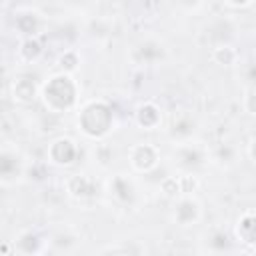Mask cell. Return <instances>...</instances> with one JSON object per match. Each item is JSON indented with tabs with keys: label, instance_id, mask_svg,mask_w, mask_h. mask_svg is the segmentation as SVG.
<instances>
[{
	"label": "cell",
	"instance_id": "obj_25",
	"mask_svg": "<svg viewBox=\"0 0 256 256\" xmlns=\"http://www.w3.org/2000/svg\"><path fill=\"white\" fill-rule=\"evenodd\" d=\"M200 0H178V4H182V6H196Z\"/></svg>",
	"mask_w": 256,
	"mask_h": 256
},
{
	"label": "cell",
	"instance_id": "obj_22",
	"mask_svg": "<svg viewBox=\"0 0 256 256\" xmlns=\"http://www.w3.org/2000/svg\"><path fill=\"white\" fill-rule=\"evenodd\" d=\"M246 78H248L250 84L256 86V62H252V64L248 66V70H246Z\"/></svg>",
	"mask_w": 256,
	"mask_h": 256
},
{
	"label": "cell",
	"instance_id": "obj_10",
	"mask_svg": "<svg viewBox=\"0 0 256 256\" xmlns=\"http://www.w3.org/2000/svg\"><path fill=\"white\" fill-rule=\"evenodd\" d=\"M68 192L72 198L86 200V198H92L96 194V184L88 174H74L68 180Z\"/></svg>",
	"mask_w": 256,
	"mask_h": 256
},
{
	"label": "cell",
	"instance_id": "obj_6",
	"mask_svg": "<svg viewBox=\"0 0 256 256\" xmlns=\"http://www.w3.org/2000/svg\"><path fill=\"white\" fill-rule=\"evenodd\" d=\"M24 172V166H22V158L16 154V152H10L8 148L2 150L0 154V180L2 184H10L14 180H18Z\"/></svg>",
	"mask_w": 256,
	"mask_h": 256
},
{
	"label": "cell",
	"instance_id": "obj_20",
	"mask_svg": "<svg viewBox=\"0 0 256 256\" xmlns=\"http://www.w3.org/2000/svg\"><path fill=\"white\" fill-rule=\"evenodd\" d=\"M244 108L250 114H256V90H250L244 98Z\"/></svg>",
	"mask_w": 256,
	"mask_h": 256
},
{
	"label": "cell",
	"instance_id": "obj_12",
	"mask_svg": "<svg viewBox=\"0 0 256 256\" xmlns=\"http://www.w3.org/2000/svg\"><path fill=\"white\" fill-rule=\"evenodd\" d=\"M136 122L144 128V130H154L158 124H160V110L152 104V102H146L138 108L136 112Z\"/></svg>",
	"mask_w": 256,
	"mask_h": 256
},
{
	"label": "cell",
	"instance_id": "obj_5",
	"mask_svg": "<svg viewBox=\"0 0 256 256\" xmlns=\"http://www.w3.org/2000/svg\"><path fill=\"white\" fill-rule=\"evenodd\" d=\"M174 162L184 170V172H192V170H196L202 162H204V152L198 148V146H194V144H190V142H180L178 146H176V150H174Z\"/></svg>",
	"mask_w": 256,
	"mask_h": 256
},
{
	"label": "cell",
	"instance_id": "obj_24",
	"mask_svg": "<svg viewBox=\"0 0 256 256\" xmlns=\"http://www.w3.org/2000/svg\"><path fill=\"white\" fill-rule=\"evenodd\" d=\"M226 4H230V6H234V8H240V6H246V4H250V0H224Z\"/></svg>",
	"mask_w": 256,
	"mask_h": 256
},
{
	"label": "cell",
	"instance_id": "obj_26",
	"mask_svg": "<svg viewBox=\"0 0 256 256\" xmlns=\"http://www.w3.org/2000/svg\"><path fill=\"white\" fill-rule=\"evenodd\" d=\"M72 2H76V4H84V2H88V0H72Z\"/></svg>",
	"mask_w": 256,
	"mask_h": 256
},
{
	"label": "cell",
	"instance_id": "obj_7",
	"mask_svg": "<svg viewBox=\"0 0 256 256\" xmlns=\"http://www.w3.org/2000/svg\"><path fill=\"white\" fill-rule=\"evenodd\" d=\"M10 94H12V100L16 104L26 106V104L34 102V98L38 94V86L30 76H16L10 82Z\"/></svg>",
	"mask_w": 256,
	"mask_h": 256
},
{
	"label": "cell",
	"instance_id": "obj_3",
	"mask_svg": "<svg viewBox=\"0 0 256 256\" xmlns=\"http://www.w3.org/2000/svg\"><path fill=\"white\" fill-rule=\"evenodd\" d=\"M78 156V146L70 138H56L48 146V160L58 166H70Z\"/></svg>",
	"mask_w": 256,
	"mask_h": 256
},
{
	"label": "cell",
	"instance_id": "obj_17",
	"mask_svg": "<svg viewBox=\"0 0 256 256\" xmlns=\"http://www.w3.org/2000/svg\"><path fill=\"white\" fill-rule=\"evenodd\" d=\"M214 60L224 66H230L236 62V52L230 46H218V48H214Z\"/></svg>",
	"mask_w": 256,
	"mask_h": 256
},
{
	"label": "cell",
	"instance_id": "obj_16",
	"mask_svg": "<svg viewBox=\"0 0 256 256\" xmlns=\"http://www.w3.org/2000/svg\"><path fill=\"white\" fill-rule=\"evenodd\" d=\"M138 54L144 62H156L160 56H162V46L160 44H154V42H146L138 48Z\"/></svg>",
	"mask_w": 256,
	"mask_h": 256
},
{
	"label": "cell",
	"instance_id": "obj_19",
	"mask_svg": "<svg viewBox=\"0 0 256 256\" xmlns=\"http://www.w3.org/2000/svg\"><path fill=\"white\" fill-rule=\"evenodd\" d=\"M76 64H78V58L74 52H64L60 58H58V66L62 68V72L70 74L72 70H76Z\"/></svg>",
	"mask_w": 256,
	"mask_h": 256
},
{
	"label": "cell",
	"instance_id": "obj_4",
	"mask_svg": "<svg viewBox=\"0 0 256 256\" xmlns=\"http://www.w3.org/2000/svg\"><path fill=\"white\" fill-rule=\"evenodd\" d=\"M158 150L152 144H136L130 150V164L138 172H150L158 166Z\"/></svg>",
	"mask_w": 256,
	"mask_h": 256
},
{
	"label": "cell",
	"instance_id": "obj_15",
	"mask_svg": "<svg viewBox=\"0 0 256 256\" xmlns=\"http://www.w3.org/2000/svg\"><path fill=\"white\" fill-rule=\"evenodd\" d=\"M42 54V44L32 36V38H26L22 44H20V48H18V56L22 58V60H26V62H34L38 56Z\"/></svg>",
	"mask_w": 256,
	"mask_h": 256
},
{
	"label": "cell",
	"instance_id": "obj_14",
	"mask_svg": "<svg viewBox=\"0 0 256 256\" xmlns=\"http://www.w3.org/2000/svg\"><path fill=\"white\" fill-rule=\"evenodd\" d=\"M236 234H238L240 240L256 244V214H254V212H246V214L238 220Z\"/></svg>",
	"mask_w": 256,
	"mask_h": 256
},
{
	"label": "cell",
	"instance_id": "obj_9",
	"mask_svg": "<svg viewBox=\"0 0 256 256\" xmlns=\"http://www.w3.org/2000/svg\"><path fill=\"white\" fill-rule=\"evenodd\" d=\"M194 130H196L194 118L188 116V114H178V116L172 120V124H170V128H168V134H170V138H172L174 142L180 144V142H188V138H192Z\"/></svg>",
	"mask_w": 256,
	"mask_h": 256
},
{
	"label": "cell",
	"instance_id": "obj_21",
	"mask_svg": "<svg viewBox=\"0 0 256 256\" xmlns=\"http://www.w3.org/2000/svg\"><path fill=\"white\" fill-rule=\"evenodd\" d=\"M212 244H214L218 250H222V248L228 246V236H226L224 232H216V234L212 236Z\"/></svg>",
	"mask_w": 256,
	"mask_h": 256
},
{
	"label": "cell",
	"instance_id": "obj_13",
	"mask_svg": "<svg viewBox=\"0 0 256 256\" xmlns=\"http://www.w3.org/2000/svg\"><path fill=\"white\" fill-rule=\"evenodd\" d=\"M14 24H16V30H18L20 34H24L26 38L36 36L38 26H40V22H38V14H36V12H20V14L16 16Z\"/></svg>",
	"mask_w": 256,
	"mask_h": 256
},
{
	"label": "cell",
	"instance_id": "obj_18",
	"mask_svg": "<svg viewBox=\"0 0 256 256\" xmlns=\"http://www.w3.org/2000/svg\"><path fill=\"white\" fill-rule=\"evenodd\" d=\"M162 192H164L166 196L184 194V192H182V180H180V176H168V178L162 182Z\"/></svg>",
	"mask_w": 256,
	"mask_h": 256
},
{
	"label": "cell",
	"instance_id": "obj_23",
	"mask_svg": "<svg viewBox=\"0 0 256 256\" xmlns=\"http://www.w3.org/2000/svg\"><path fill=\"white\" fill-rule=\"evenodd\" d=\"M248 156H250V160L256 164V138L250 142V146H248Z\"/></svg>",
	"mask_w": 256,
	"mask_h": 256
},
{
	"label": "cell",
	"instance_id": "obj_1",
	"mask_svg": "<svg viewBox=\"0 0 256 256\" xmlns=\"http://www.w3.org/2000/svg\"><path fill=\"white\" fill-rule=\"evenodd\" d=\"M42 102L48 108V112L52 114H62L66 110H70L76 102V84L70 78V74L60 72L56 76H52L40 90Z\"/></svg>",
	"mask_w": 256,
	"mask_h": 256
},
{
	"label": "cell",
	"instance_id": "obj_8",
	"mask_svg": "<svg viewBox=\"0 0 256 256\" xmlns=\"http://www.w3.org/2000/svg\"><path fill=\"white\" fill-rule=\"evenodd\" d=\"M110 196L114 200H118L120 204H132V200L136 196V188L130 178H126L124 174H116L110 180Z\"/></svg>",
	"mask_w": 256,
	"mask_h": 256
},
{
	"label": "cell",
	"instance_id": "obj_11",
	"mask_svg": "<svg viewBox=\"0 0 256 256\" xmlns=\"http://www.w3.org/2000/svg\"><path fill=\"white\" fill-rule=\"evenodd\" d=\"M200 216V206L196 200L192 198H180L174 206V220L180 226H188L192 222H196Z\"/></svg>",
	"mask_w": 256,
	"mask_h": 256
},
{
	"label": "cell",
	"instance_id": "obj_2",
	"mask_svg": "<svg viewBox=\"0 0 256 256\" xmlns=\"http://www.w3.org/2000/svg\"><path fill=\"white\" fill-rule=\"evenodd\" d=\"M78 126L88 138H102L112 128V110L102 100H92L82 106L78 114Z\"/></svg>",
	"mask_w": 256,
	"mask_h": 256
}]
</instances>
